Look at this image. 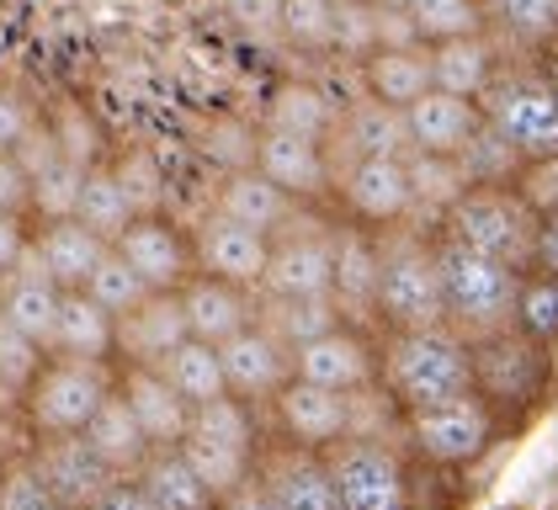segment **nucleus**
<instances>
[{"label": "nucleus", "mask_w": 558, "mask_h": 510, "mask_svg": "<svg viewBox=\"0 0 558 510\" xmlns=\"http://www.w3.org/2000/svg\"><path fill=\"white\" fill-rule=\"evenodd\" d=\"M186 436H208V441H223V447L260 452V410L245 404L240 393H218V399L192 410V430Z\"/></svg>", "instance_id": "39"}, {"label": "nucleus", "mask_w": 558, "mask_h": 510, "mask_svg": "<svg viewBox=\"0 0 558 510\" xmlns=\"http://www.w3.org/2000/svg\"><path fill=\"white\" fill-rule=\"evenodd\" d=\"M336 175V197L345 203L351 223H367V229H393L404 223L415 203H410V166L393 160V155H351V160H330Z\"/></svg>", "instance_id": "10"}, {"label": "nucleus", "mask_w": 558, "mask_h": 510, "mask_svg": "<svg viewBox=\"0 0 558 510\" xmlns=\"http://www.w3.org/2000/svg\"><path fill=\"white\" fill-rule=\"evenodd\" d=\"M356 64H362V96H378L388 107H410L415 96L430 90L426 42H410V48H373V53H362Z\"/></svg>", "instance_id": "31"}, {"label": "nucleus", "mask_w": 558, "mask_h": 510, "mask_svg": "<svg viewBox=\"0 0 558 510\" xmlns=\"http://www.w3.org/2000/svg\"><path fill=\"white\" fill-rule=\"evenodd\" d=\"M118 393L129 399L133 421L144 425L149 447H181L192 430V404L171 388L160 367H138V362H118Z\"/></svg>", "instance_id": "21"}, {"label": "nucleus", "mask_w": 558, "mask_h": 510, "mask_svg": "<svg viewBox=\"0 0 558 510\" xmlns=\"http://www.w3.org/2000/svg\"><path fill=\"white\" fill-rule=\"evenodd\" d=\"M293 378L319 382V388H373L378 382V336L373 330H356V325H330L319 336H308L293 345Z\"/></svg>", "instance_id": "12"}, {"label": "nucleus", "mask_w": 558, "mask_h": 510, "mask_svg": "<svg viewBox=\"0 0 558 510\" xmlns=\"http://www.w3.org/2000/svg\"><path fill=\"white\" fill-rule=\"evenodd\" d=\"M186 330V314H181V298L175 293H149L138 308H129L118 319V362H138V367H160Z\"/></svg>", "instance_id": "26"}, {"label": "nucleus", "mask_w": 558, "mask_h": 510, "mask_svg": "<svg viewBox=\"0 0 558 510\" xmlns=\"http://www.w3.org/2000/svg\"><path fill=\"white\" fill-rule=\"evenodd\" d=\"M447 325L436 240L410 218L378 229V330H430Z\"/></svg>", "instance_id": "2"}, {"label": "nucleus", "mask_w": 558, "mask_h": 510, "mask_svg": "<svg viewBox=\"0 0 558 510\" xmlns=\"http://www.w3.org/2000/svg\"><path fill=\"white\" fill-rule=\"evenodd\" d=\"M484 123L511 144L521 160H543L558 155V96L548 75H495L489 90L478 96Z\"/></svg>", "instance_id": "8"}, {"label": "nucleus", "mask_w": 558, "mask_h": 510, "mask_svg": "<svg viewBox=\"0 0 558 510\" xmlns=\"http://www.w3.org/2000/svg\"><path fill=\"white\" fill-rule=\"evenodd\" d=\"M256 473L266 478L277 510H341L336 495V478L325 467V452H303V447H277V452H260Z\"/></svg>", "instance_id": "24"}, {"label": "nucleus", "mask_w": 558, "mask_h": 510, "mask_svg": "<svg viewBox=\"0 0 558 510\" xmlns=\"http://www.w3.org/2000/svg\"><path fill=\"white\" fill-rule=\"evenodd\" d=\"M404 166H410V203H415V212H436L441 218L469 192V170H463V160H452V155H421V149H410Z\"/></svg>", "instance_id": "38"}, {"label": "nucleus", "mask_w": 558, "mask_h": 510, "mask_svg": "<svg viewBox=\"0 0 558 510\" xmlns=\"http://www.w3.org/2000/svg\"><path fill=\"white\" fill-rule=\"evenodd\" d=\"M511 325L526 340H537L543 351H558V277H548V271H521Z\"/></svg>", "instance_id": "40"}, {"label": "nucleus", "mask_w": 558, "mask_h": 510, "mask_svg": "<svg viewBox=\"0 0 558 510\" xmlns=\"http://www.w3.org/2000/svg\"><path fill=\"white\" fill-rule=\"evenodd\" d=\"M86 510H155V506H149V495H144V484H138L133 473H118Z\"/></svg>", "instance_id": "57"}, {"label": "nucleus", "mask_w": 558, "mask_h": 510, "mask_svg": "<svg viewBox=\"0 0 558 510\" xmlns=\"http://www.w3.org/2000/svg\"><path fill=\"white\" fill-rule=\"evenodd\" d=\"M378 382L393 399V410L415 415L430 404H447L473 388L469 340L447 325L430 330H384L378 336Z\"/></svg>", "instance_id": "1"}, {"label": "nucleus", "mask_w": 558, "mask_h": 510, "mask_svg": "<svg viewBox=\"0 0 558 510\" xmlns=\"http://www.w3.org/2000/svg\"><path fill=\"white\" fill-rule=\"evenodd\" d=\"M0 510H64V506L48 495V484L33 473V463H16L5 467V478H0Z\"/></svg>", "instance_id": "52"}, {"label": "nucleus", "mask_w": 558, "mask_h": 510, "mask_svg": "<svg viewBox=\"0 0 558 510\" xmlns=\"http://www.w3.org/2000/svg\"><path fill=\"white\" fill-rule=\"evenodd\" d=\"M277 22L293 48H336V0H282L277 5Z\"/></svg>", "instance_id": "46"}, {"label": "nucleus", "mask_w": 558, "mask_h": 510, "mask_svg": "<svg viewBox=\"0 0 558 510\" xmlns=\"http://www.w3.org/2000/svg\"><path fill=\"white\" fill-rule=\"evenodd\" d=\"M181 458L197 467V478L214 489L218 500L229 489H240L251 473H256V458L260 452H245V447H223V441H208V436H186L181 441Z\"/></svg>", "instance_id": "41"}, {"label": "nucleus", "mask_w": 558, "mask_h": 510, "mask_svg": "<svg viewBox=\"0 0 558 510\" xmlns=\"http://www.w3.org/2000/svg\"><path fill=\"white\" fill-rule=\"evenodd\" d=\"M181 314H186V330L197 340H229L234 330H245L251 319L260 314V293L251 288H234V282H223V277H208V271H192L181 288Z\"/></svg>", "instance_id": "23"}, {"label": "nucleus", "mask_w": 558, "mask_h": 510, "mask_svg": "<svg viewBox=\"0 0 558 510\" xmlns=\"http://www.w3.org/2000/svg\"><path fill=\"white\" fill-rule=\"evenodd\" d=\"M436 266H441L447 330H458L463 340H478L511 325L515 282H521V271L511 260L473 251V245L452 240V234H436Z\"/></svg>", "instance_id": "3"}, {"label": "nucleus", "mask_w": 558, "mask_h": 510, "mask_svg": "<svg viewBox=\"0 0 558 510\" xmlns=\"http://www.w3.org/2000/svg\"><path fill=\"white\" fill-rule=\"evenodd\" d=\"M341 510H410V467L384 436H345L325 452Z\"/></svg>", "instance_id": "9"}, {"label": "nucleus", "mask_w": 558, "mask_h": 510, "mask_svg": "<svg viewBox=\"0 0 558 510\" xmlns=\"http://www.w3.org/2000/svg\"><path fill=\"white\" fill-rule=\"evenodd\" d=\"M266 410H271V425H277V441L303 447V452H330L336 441L351 436V393H341V388L288 378L271 393Z\"/></svg>", "instance_id": "11"}, {"label": "nucleus", "mask_w": 558, "mask_h": 510, "mask_svg": "<svg viewBox=\"0 0 558 510\" xmlns=\"http://www.w3.org/2000/svg\"><path fill=\"white\" fill-rule=\"evenodd\" d=\"M404 425H410V447H415L430 467H469L500 441L506 415H500L478 388H469V393H458V399H447V404H430V410L404 415Z\"/></svg>", "instance_id": "5"}, {"label": "nucleus", "mask_w": 558, "mask_h": 510, "mask_svg": "<svg viewBox=\"0 0 558 510\" xmlns=\"http://www.w3.org/2000/svg\"><path fill=\"white\" fill-rule=\"evenodd\" d=\"M256 319L271 325L288 345H299V340L319 336V330H330V325H341V308H336L330 298H260Z\"/></svg>", "instance_id": "43"}, {"label": "nucleus", "mask_w": 558, "mask_h": 510, "mask_svg": "<svg viewBox=\"0 0 558 510\" xmlns=\"http://www.w3.org/2000/svg\"><path fill=\"white\" fill-rule=\"evenodd\" d=\"M38 118H44V112H38L16 85H0V155H11V149L27 138V127L38 123Z\"/></svg>", "instance_id": "53"}, {"label": "nucleus", "mask_w": 558, "mask_h": 510, "mask_svg": "<svg viewBox=\"0 0 558 510\" xmlns=\"http://www.w3.org/2000/svg\"><path fill=\"white\" fill-rule=\"evenodd\" d=\"M430 53V85L436 90H452V96H484L489 81L500 75V53L489 33H469V38H447V42H426Z\"/></svg>", "instance_id": "29"}, {"label": "nucleus", "mask_w": 558, "mask_h": 510, "mask_svg": "<svg viewBox=\"0 0 558 510\" xmlns=\"http://www.w3.org/2000/svg\"><path fill=\"white\" fill-rule=\"evenodd\" d=\"M86 293L96 298V303H101L112 319H123L129 308H138V303L149 298V282H144V277H138V271H133L118 251H107V255H101V266L90 271Z\"/></svg>", "instance_id": "45"}, {"label": "nucleus", "mask_w": 558, "mask_h": 510, "mask_svg": "<svg viewBox=\"0 0 558 510\" xmlns=\"http://www.w3.org/2000/svg\"><path fill=\"white\" fill-rule=\"evenodd\" d=\"M532 218L537 212L515 197L511 186H484L473 181L469 192L441 212V234L463 240L473 251L500 255L515 271H526V251H532Z\"/></svg>", "instance_id": "7"}, {"label": "nucleus", "mask_w": 558, "mask_h": 510, "mask_svg": "<svg viewBox=\"0 0 558 510\" xmlns=\"http://www.w3.org/2000/svg\"><path fill=\"white\" fill-rule=\"evenodd\" d=\"M59 356H86V362H118V319L86 293H64L59 303V325H53V345Z\"/></svg>", "instance_id": "30"}, {"label": "nucleus", "mask_w": 558, "mask_h": 510, "mask_svg": "<svg viewBox=\"0 0 558 510\" xmlns=\"http://www.w3.org/2000/svg\"><path fill=\"white\" fill-rule=\"evenodd\" d=\"M469 351H473V388L500 415H526L548 393V362H554V351H543L537 340H526L515 325L495 330V336L469 340Z\"/></svg>", "instance_id": "6"}, {"label": "nucleus", "mask_w": 558, "mask_h": 510, "mask_svg": "<svg viewBox=\"0 0 558 510\" xmlns=\"http://www.w3.org/2000/svg\"><path fill=\"white\" fill-rule=\"evenodd\" d=\"M404 127H410V149L421 155H463L473 144V133L484 127V107L473 96H452V90H436L415 96L404 107Z\"/></svg>", "instance_id": "22"}, {"label": "nucleus", "mask_w": 558, "mask_h": 510, "mask_svg": "<svg viewBox=\"0 0 558 510\" xmlns=\"http://www.w3.org/2000/svg\"><path fill=\"white\" fill-rule=\"evenodd\" d=\"M0 478H5V463H0Z\"/></svg>", "instance_id": "61"}, {"label": "nucleus", "mask_w": 558, "mask_h": 510, "mask_svg": "<svg viewBox=\"0 0 558 510\" xmlns=\"http://www.w3.org/2000/svg\"><path fill=\"white\" fill-rule=\"evenodd\" d=\"M107 166L118 170V181H123V192H129L133 212H166V170L155 166L149 149H123V155L107 160Z\"/></svg>", "instance_id": "49"}, {"label": "nucleus", "mask_w": 558, "mask_h": 510, "mask_svg": "<svg viewBox=\"0 0 558 510\" xmlns=\"http://www.w3.org/2000/svg\"><path fill=\"white\" fill-rule=\"evenodd\" d=\"M218 362H223L229 393H240L256 410H266L271 393L293 378V345L277 336L271 325H260V319H251L245 330H234L229 340H218Z\"/></svg>", "instance_id": "14"}, {"label": "nucleus", "mask_w": 558, "mask_h": 510, "mask_svg": "<svg viewBox=\"0 0 558 510\" xmlns=\"http://www.w3.org/2000/svg\"><path fill=\"white\" fill-rule=\"evenodd\" d=\"M218 510H277V500H271L266 478H260V473H251L240 489H229V495L218 500Z\"/></svg>", "instance_id": "58"}, {"label": "nucleus", "mask_w": 558, "mask_h": 510, "mask_svg": "<svg viewBox=\"0 0 558 510\" xmlns=\"http://www.w3.org/2000/svg\"><path fill=\"white\" fill-rule=\"evenodd\" d=\"M484 33L515 48H558V0H478Z\"/></svg>", "instance_id": "34"}, {"label": "nucleus", "mask_w": 558, "mask_h": 510, "mask_svg": "<svg viewBox=\"0 0 558 510\" xmlns=\"http://www.w3.org/2000/svg\"><path fill=\"white\" fill-rule=\"evenodd\" d=\"M336 277H330V303L341 308L345 325L378 330V229L367 223H336Z\"/></svg>", "instance_id": "16"}, {"label": "nucleus", "mask_w": 558, "mask_h": 510, "mask_svg": "<svg viewBox=\"0 0 558 510\" xmlns=\"http://www.w3.org/2000/svg\"><path fill=\"white\" fill-rule=\"evenodd\" d=\"M33 473L48 484V495L64 510H86L118 473L101 463L86 447V436H48V441H33Z\"/></svg>", "instance_id": "20"}, {"label": "nucleus", "mask_w": 558, "mask_h": 510, "mask_svg": "<svg viewBox=\"0 0 558 510\" xmlns=\"http://www.w3.org/2000/svg\"><path fill=\"white\" fill-rule=\"evenodd\" d=\"M410 22H415V38L421 42L469 38V33H484V5L478 0H415Z\"/></svg>", "instance_id": "44"}, {"label": "nucleus", "mask_w": 558, "mask_h": 510, "mask_svg": "<svg viewBox=\"0 0 558 510\" xmlns=\"http://www.w3.org/2000/svg\"><path fill=\"white\" fill-rule=\"evenodd\" d=\"M155 510H218V495L197 478V467L181 458V447H155L133 473Z\"/></svg>", "instance_id": "33"}, {"label": "nucleus", "mask_w": 558, "mask_h": 510, "mask_svg": "<svg viewBox=\"0 0 558 510\" xmlns=\"http://www.w3.org/2000/svg\"><path fill=\"white\" fill-rule=\"evenodd\" d=\"M458 160H463V170H469V186L473 181H484V186H511L515 170H521V155H515L511 144H506L489 123L473 133V144L458 155Z\"/></svg>", "instance_id": "48"}, {"label": "nucleus", "mask_w": 558, "mask_h": 510, "mask_svg": "<svg viewBox=\"0 0 558 510\" xmlns=\"http://www.w3.org/2000/svg\"><path fill=\"white\" fill-rule=\"evenodd\" d=\"M336 155L330 160H351V155H410V127H404V107H388L378 96H362L356 107H345L336 118Z\"/></svg>", "instance_id": "28"}, {"label": "nucleus", "mask_w": 558, "mask_h": 510, "mask_svg": "<svg viewBox=\"0 0 558 510\" xmlns=\"http://www.w3.org/2000/svg\"><path fill=\"white\" fill-rule=\"evenodd\" d=\"M526 271H548V277H558V212H537V218H532Z\"/></svg>", "instance_id": "55"}, {"label": "nucleus", "mask_w": 558, "mask_h": 510, "mask_svg": "<svg viewBox=\"0 0 558 510\" xmlns=\"http://www.w3.org/2000/svg\"><path fill=\"white\" fill-rule=\"evenodd\" d=\"M256 170L271 175L288 197H299L303 208L330 197L336 175H330V144L308 138V133H288V127H266L256 133Z\"/></svg>", "instance_id": "17"}, {"label": "nucleus", "mask_w": 558, "mask_h": 510, "mask_svg": "<svg viewBox=\"0 0 558 510\" xmlns=\"http://www.w3.org/2000/svg\"><path fill=\"white\" fill-rule=\"evenodd\" d=\"M214 212L245 223V229H260V234H282L303 212V203L288 197V192H282L271 175H260L256 166H245V170H223V181H218V192H214Z\"/></svg>", "instance_id": "25"}, {"label": "nucleus", "mask_w": 558, "mask_h": 510, "mask_svg": "<svg viewBox=\"0 0 558 510\" xmlns=\"http://www.w3.org/2000/svg\"><path fill=\"white\" fill-rule=\"evenodd\" d=\"M33 208V175L16 155H0V212H27Z\"/></svg>", "instance_id": "56"}, {"label": "nucleus", "mask_w": 558, "mask_h": 510, "mask_svg": "<svg viewBox=\"0 0 558 510\" xmlns=\"http://www.w3.org/2000/svg\"><path fill=\"white\" fill-rule=\"evenodd\" d=\"M336 101L319 90V85L288 81L271 90L266 101V127H288V133H308V138H330L336 133Z\"/></svg>", "instance_id": "36"}, {"label": "nucleus", "mask_w": 558, "mask_h": 510, "mask_svg": "<svg viewBox=\"0 0 558 510\" xmlns=\"http://www.w3.org/2000/svg\"><path fill=\"white\" fill-rule=\"evenodd\" d=\"M543 75H548V85H554V96H558V64L554 70H543Z\"/></svg>", "instance_id": "60"}, {"label": "nucleus", "mask_w": 558, "mask_h": 510, "mask_svg": "<svg viewBox=\"0 0 558 510\" xmlns=\"http://www.w3.org/2000/svg\"><path fill=\"white\" fill-rule=\"evenodd\" d=\"M90 166H75L64 155H53L48 166L33 170V208L27 218L33 223H53V218H75V203H81V181H86Z\"/></svg>", "instance_id": "42"}, {"label": "nucleus", "mask_w": 558, "mask_h": 510, "mask_svg": "<svg viewBox=\"0 0 558 510\" xmlns=\"http://www.w3.org/2000/svg\"><path fill=\"white\" fill-rule=\"evenodd\" d=\"M112 251L149 282V293H175V288L197 271L192 234H186L175 218H166V212H138L129 229L112 240Z\"/></svg>", "instance_id": "15"}, {"label": "nucleus", "mask_w": 558, "mask_h": 510, "mask_svg": "<svg viewBox=\"0 0 558 510\" xmlns=\"http://www.w3.org/2000/svg\"><path fill=\"white\" fill-rule=\"evenodd\" d=\"M160 373L171 378V388L192 404V410H197V404H208V399H218V393H229V378H223V362H218L214 340L186 336L171 356L160 362Z\"/></svg>", "instance_id": "35"}, {"label": "nucleus", "mask_w": 558, "mask_h": 510, "mask_svg": "<svg viewBox=\"0 0 558 510\" xmlns=\"http://www.w3.org/2000/svg\"><path fill=\"white\" fill-rule=\"evenodd\" d=\"M75 218H81L86 229H96L101 240H118L133 218H138V212H133V203H129V192H123V181H118V170L107 166V160L86 170V181H81V203H75Z\"/></svg>", "instance_id": "37"}, {"label": "nucleus", "mask_w": 558, "mask_h": 510, "mask_svg": "<svg viewBox=\"0 0 558 510\" xmlns=\"http://www.w3.org/2000/svg\"><path fill=\"white\" fill-rule=\"evenodd\" d=\"M511 192L526 203L532 212H558V155H543V160H521Z\"/></svg>", "instance_id": "51"}, {"label": "nucleus", "mask_w": 558, "mask_h": 510, "mask_svg": "<svg viewBox=\"0 0 558 510\" xmlns=\"http://www.w3.org/2000/svg\"><path fill=\"white\" fill-rule=\"evenodd\" d=\"M112 388H118V362H86V356L44 351L33 378L22 382V421L33 430V441L81 436Z\"/></svg>", "instance_id": "4"}, {"label": "nucleus", "mask_w": 558, "mask_h": 510, "mask_svg": "<svg viewBox=\"0 0 558 510\" xmlns=\"http://www.w3.org/2000/svg\"><path fill=\"white\" fill-rule=\"evenodd\" d=\"M330 277H336V245L330 229H308L293 218L282 234H271V260L260 277V298H330Z\"/></svg>", "instance_id": "13"}, {"label": "nucleus", "mask_w": 558, "mask_h": 510, "mask_svg": "<svg viewBox=\"0 0 558 510\" xmlns=\"http://www.w3.org/2000/svg\"><path fill=\"white\" fill-rule=\"evenodd\" d=\"M48 127H53V144H59L64 160H75V166H101V160H107L101 127H96V118H90L81 101H64V107L48 118Z\"/></svg>", "instance_id": "47"}, {"label": "nucleus", "mask_w": 558, "mask_h": 510, "mask_svg": "<svg viewBox=\"0 0 558 510\" xmlns=\"http://www.w3.org/2000/svg\"><path fill=\"white\" fill-rule=\"evenodd\" d=\"M373 5H388V11H410L415 0H373Z\"/></svg>", "instance_id": "59"}, {"label": "nucleus", "mask_w": 558, "mask_h": 510, "mask_svg": "<svg viewBox=\"0 0 558 510\" xmlns=\"http://www.w3.org/2000/svg\"><path fill=\"white\" fill-rule=\"evenodd\" d=\"M256 133L260 127H245V123H234V118H214V123L203 127L197 149L218 170H245V166H256Z\"/></svg>", "instance_id": "50"}, {"label": "nucleus", "mask_w": 558, "mask_h": 510, "mask_svg": "<svg viewBox=\"0 0 558 510\" xmlns=\"http://www.w3.org/2000/svg\"><path fill=\"white\" fill-rule=\"evenodd\" d=\"M86 447L101 458V463L112 467V473H138L144 467V458L155 452L149 447V436H144V425L133 421V410H129V399L112 388L107 399H101V410L86 421Z\"/></svg>", "instance_id": "32"}, {"label": "nucleus", "mask_w": 558, "mask_h": 510, "mask_svg": "<svg viewBox=\"0 0 558 510\" xmlns=\"http://www.w3.org/2000/svg\"><path fill=\"white\" fill-rule=\"evenodd\" d=\"M192 260H197V271L223 277V282L256 293L260 277H266V260H271V234L245 229V223H234V218H223V212H208V218L192 229Z\"/></svg>", "instance_id": "18"}, {"label": "nucleus", "mask_w": 558, "mask_h": 510, "mask_svg": "<svg viewBox=\"0 0 558 510\" xmlns=\"http://www.w3.org/2000/svg\"><path fill=\"white\" fill-rule=\"evenodd\" d=\"M59 303L64 288L44 271L38 251L27 245V255L16 260V271L0 282V325H11L22 340H33L38 351L53 345V325H59Z\"/></svg>", "instance_id": "19"}, {"label": "nucleus", "mask_w": 558, "mask_h": 510, "mask_svg": "<svg viewBox=\"0 0 558 510\" xmlns=\"http://www.w3.org/2000/svg\"><path fill=\"white\" fill-rule=\"evenodd\" d=\"M33 251H38L48 277L64 293H75V288L90 282V271L101 266V255L112 251V240H101L81 218H53V223H33Z\"/></svg>", "instance_id": "27"}, {"label": "nucleus", "mask_w": 558, "mask_h": 510, "mask_svg": "<svg viewBox=\"0 0 558 510\" xmlns=\"http://www.w3.org/2000/svg\"><path fill=\"white\" fill-rule=\"evenodd\" d=\"M27 245H33V218L27 212H0V282L16 271Z\"/></svg>", "instance_id": "54"}]
</instances>
